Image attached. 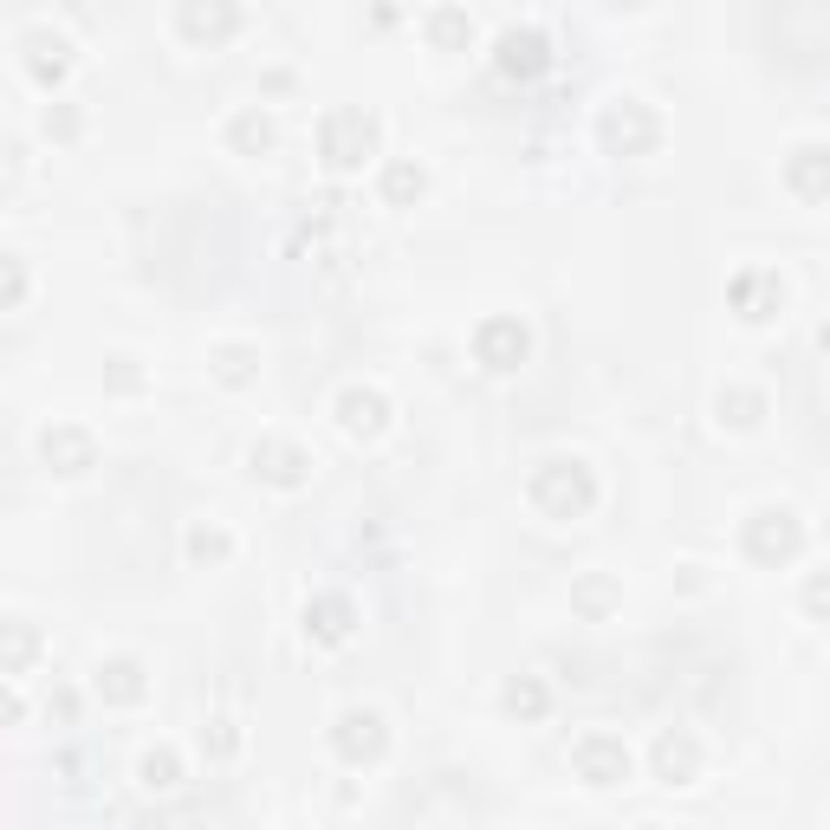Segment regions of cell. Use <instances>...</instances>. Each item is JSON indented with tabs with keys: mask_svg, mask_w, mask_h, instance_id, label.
Listing matches in <instances>:
<instances>
[{
	"mask_svg": "<svg viewBox=\"0 0 830 830\" xmlns=\"http://www.w3.org/2000/svg\"><path fill=\"white\" fill-rule=\"evenodd\" d=\"M532 500H539L546 513H558V519H571V513H584V506L597 500V486H591V474H584L577 461H546L539 481H532Z\"/></svg>",
	"mask_w": 830,
	"mask_h": 830,
	"instance_id": "cell-1",
	"label": "cell"
},
{
	"mask_svg": "<svg viewBox=\"0 0 830 830\" xmlns=\"http://www.w3.org/2000/svg\"><path fill=\"white\" fill-rule=\"evenodd\" d=\"M526 325L519 318H493V325H481V363L486 370H519L526 363Z\"/></svg>",
	"mask_w": 830,
	"mask_h": 830,
	"instance_id": "cell-2",
	"label": "cell"
},
{
	"mask_svg": "<svg viewBox=\"0 0 830 830\" xmlns=\"http://www.w3.org/2000/svg\"><path fill=\"white\" fill-rule=\"evenodd\" d=\"M577 772H584L591 785H617V778H629V753H622V740H610V733L577 740Z\"/></svg>",
	"mask_w": 830,
	"mask_h": 830,
	"instance_id": "cell-3",
	"label": "cell"
},
{
	"mask_svg": "<svg viewBox=\"0 0 830 830\" xmlns=\"http://www.w3.org/2000/svg\"><path fill=\"white\" fill-rule=\"evenodd\" d=\"M747 546H753V558H792L798 552V519L792 513H760Z\"/></svg>",
	"mask_w": 830,
	"mask_h": 830,
	"instance_id": "cell-4",
	"label": "cell"
},
{
	"mask_svg": "<svg viewBox=\"0 0 830 830\" xmlns=\"http://www.w3.org/2000/svg\"><path fill=\"white\" fill-rule=\"evenodd\" d=\"M338 747H345V760H377L383 753V720L377 714H345L338 720Z\"/></svg>",
	"mask_w": 830,
	"mask_h": 830,
	"instance_id": "cell-5",
	"label": "cell"
},
{
	"mask_svg": "<svg viewBox=\"0 0 830 830\" xmlns=\"http://www.w3.org/2000/svg\"><path fill=\"white\" fill-rule=\"evenodd\" d=\"M98 694H111V700H143V669L131 655L104 662V669H98Z\"/></svg>",
	"mask_w": 830,
	"mask_h": 830,
	"instance_id": "cell-6",
	"label": "cell"
},
{
	"mask_svg": "<svg viewBox=\"0 0 830 830\" xmlns=\"http://www.w3.org/2000/svg\"><path fill=\"white\" fill-rule=\"evenodd\" d=\"M254 468H260L267 481H279V486H292L299 474H305L299 448H285V441H267V448H254Z\"/></svg>",
	"mask_w": 830,
	"mask_h": 830,
	"instance_id": "cell-7",
	"label": "cell"
},
{
	"mask_svg": "<svg viewBox=\"0 0 830 830\" xmlns=\"http://www.w3.org/2000/svg\"><path fill=\"white\" fill-rule=\"evenodd\" d=\"M500 66L506 71H539L546 66V40H539V33H506V40H500Z\"/></svg>",
	"mask_w": 830,
	"mask_h": 830,
	"instance_id": "cell-8",
	"label": "cell"
},
{
	"mask_svg": "<svg viewBox=\"0 0 830 830\" xmlns=\"http://www.w3.org/2000/svg\"><path fill=\"white\" fill-rule=\"evenodd\" d=\"M46 461H66V474H85L91 468V435H78V428L46 435Z\"/></svg>",
	"mask_w": 830,
	"mask_h": 830,
	"instance_id": "cell-9",
	"label": "cell"
},
{
	"mask_svg": "<svg viewBox=\"0 0 830 830\" xmlns=\"http://www.w3.org/2000/svg\"><path fill=\"white\" fill-rule=\"evenodd\" d=\"M694 760H700V753H694V740H675V733L655 747V765H662V778H669V785H688Z\"/></svg>",
	"mask_w": 830,
	"mask_h": 830,
	"instance_id": "cell-10",
	"label": "cell"
},
{
	"mask_svg": "<svg viewBox=\"0 0 830 830\" xmlns=\"http://www.w3.org/2000/svg\"><path fill=\"white\" fill-rule=\"evenodd\" d=\"M338 410H345V428H350V435H370V428L383 422V396H370V390H350Z\"/></svg>",
	"mask_w": 830,
	"mask_h": 830,
	"instance_id": "cell-11",
	"label": "cell"
},
{
	"mask_svg": "<svg viewBox=\"0 0 830 830\" xmlns=\"http://www.w3.org/2000/svg\"><path fill=\"white\" fill-rule=\"evenodd\" d=\"M792 176H798V189H805V195H818V189H830V156H825V149H798Z\"/></svg>",
	"mask_w": 830,
	"mask_h": 830,
	"instance_id": "cell-12",
	"label": "cell"
},
{
	"mask_svg": "<svg viewBox=\"0 0 830 830\" xmlns=\"http://www.w3.org/2000/svg\"><path fill=\"white\" fill-rule=\"evenodd\" d=\"M506 707H513V714H546V688H539V682H513V688H506Z\"/></svg>",
	"mask_w": 830,
	"mask_h": 830,
	"instance_id": "cell-13",
	"label": "cell"
},
{
	"mask_svg": "<svg viewBox=\"0 0 830 830\" xmlns=\"http://www.w3.org/2000/svg\"><path fill=\"white\" fill-rule=\"evenodd\" d=\"M760 396H720V422H740V428H753L760 422Z\"/></svg>",
	"mask_w": 830,
	"mask_h": 830,
	"instance_id": "cell-14",
	"label": "cell"
},
{
	"mask_svg": "<svg viewBox=\"0 0 830 830\" xmlns=\"http://www.w3.org/2000/svg\"><path fill=\"white\" fill-rule=\"evenodd\" d=\"M143 785L169 792V785H176V760H169V753H149V760H143Z\"/></svg>",
	"mask_w": 830,
	"mask_h": 830,
	"instance_id": "cell-15",
	"label": "cell"
},
{
	"mask_svg": "<svg viewBox=\"0 0 830 830\" xmlns=\"http://www.w3.org/2000/svg\"><path fill=\"white\" fill-rule=\"evenodd\" d=\"M390 195H422V169L396 162V169H390Z\"/></svg>",
	"mask_w": 830,
	"mask_h": 830,
	"instance_id": "cell-16",
	"label": "cell"
},
{
	"mask_svg": "<svg viewBox=\"0 0 830 830\" xmlns=\"http://www.w3.org/2000/svg\"><path fill=\"white\" fill-rule=\"evenodd\" d=\"M345 629H350V622H345V604H318V636H332V642H338Z\"/></svg>",
	"mask_w": 830,
	"mask_h": 830,
	"instance_id": "cell-17",
	"label": "cell"
},
{
	"mask_svg": "<svg viewBox=\"0 0 830 830\" xmlns=\"http://www.w3.org/2000/svg\"><path fill=\"white\" fill-rule=\"evenodd\" d=\"M240 143H260V149H267V143H273L267 117H240Z\"/></svg>",
	"mask_w": 830,
	"mask_h": 830,
	"instance_id": "cell-18",
	"label": "cell"
},
{
	"mask_svg": "<svg viewBox=\"0 0 830 830\" xmlns=\"http://www.w3.org/2000/svg\"><path fill=\"white\" fill-rule=\"evenodd\" d=\"M221 377L240 383V377H247V350H221Z\"/></svg>",
	"mask_w": 830,
	"mask_h": 830,
	"instance_id": "cell-19",
	"label": "cell"
},
{
	"mask_svg": "<svg viewBox=\"0 0 830 830\" xmlns=\"http://www.w3.org/2000/svg\"><path fill=\"white\" fill-rule=\"evenodd\" d=\"M189 546H195V558H221V552H227V539H221V532H195Z\"/></svg>",
	"mask_w": 830,
	"mask_h": 830,
	"instance_id": "cell-20",
	"label": "cell"
},
{
	"mask_svg": "<svg viewBox=\"0 0 830 830\" xmlns=\"http://www.w3.org/2000/svg\"><path fill=\"white\" fill-rule=\"evenodd\" d=\"M649 830H655V825H649Z\"/></svg>",
	"mask_w": 830,
	"mask_h": 830,
	"instance_id": "cell-21",
	"label": "cell"
}]
</instances>
